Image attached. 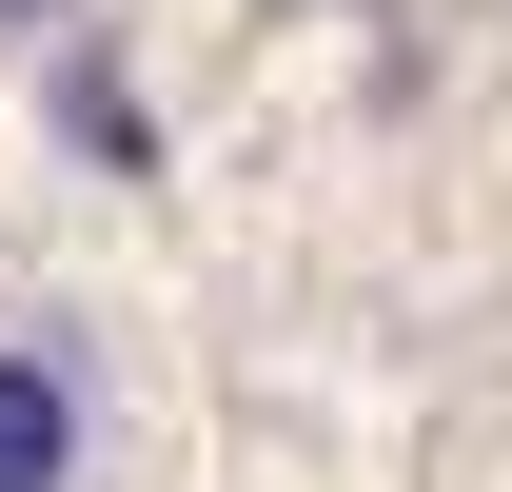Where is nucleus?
<instances>
[{
    "label": "nucleus",
    "mask_w": 512,
    "mask_h": 492,
    "mask_svg": "<svg viewBox=\"0 0 512 492\" xmlns=\"http://www.w3.org/2000/svg\"><path fill=\"white\" fill-rule=\"evenodd\" d=\"M99 473V374L79 335H0V492H79Z\"/></svg>",
    "instance_id": "1"
},
{
    "label": "nucleus",
    "mask_w": 512,
    "mask_h": 492,
    "mask_svg": "<svg viewBox=\"0 0 512 492\" xmlns=\"http://www.w3.org/2000/svg\"><path fill=\"white\" fill-rule=\"evenodd\" d=\"M60 138L99 158V178H158V99H138L99 40H60Z\"/></svg>",
    "instance_id": "2"
},
{
    "label": "nucleus",
    "mask_w": 512,
    "mask_h": 492,
    "mask_svg": "<svg viewBox=\"0 0 512 492\" xmlns=\"http://www.w3.org/2000/svg\"><path fill=\"white\" fill-rule=\"evenodd\" d=\"M0 20H20V40H60V20H79V0H0Z\"/></svg>",
    "instance_id": "3"
}]
</instances>
